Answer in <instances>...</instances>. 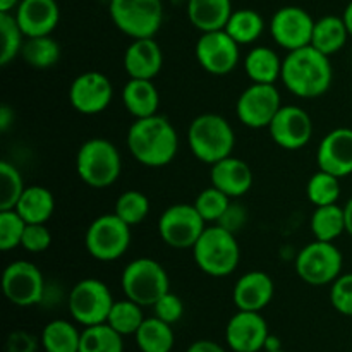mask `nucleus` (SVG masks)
I'll list each match as a JSON object with an SVG mask.
<instances>
[{
  "label": "nucleus",
  "mask_w": 352,
  "mask_h": 352,
  "mask_svg": "<svg viewBox=\"0 0 352 352\" xmlns=\"http://www.w3.org/2000/svg\"><path fill=\"white\" fill-rule=\"evenodd\" d=\"M122 102L134 119H144L158 113L160 93L151 79H133L124 85Z\"/></svg>",
  "instance_id": "393cba45"
},
{
  "label": "nucleus",
  "mask_w": 352,
  "mask_h": 352,
  "mask_svg": "<svg viewBox=\"0 0 352 352\" xmlns=\"http://www.w3.org/2000/svg\"><path fill=\"white\" fill-rule=\"evenodd\" d=\"M2 291L7 301L19 308L40 305L45 294L43 274L31 261H12L2 274Z\"/></svg>",
  "instance_id": "f8f14e48"
},
{
  "label": "nucleus",
  "mask_w": 352,
  "mask_h": 352,
  "mask_svg": "<svg viewBox=\"0 0 352 352\" xmlns=\"http://www.w3.org/2000/svg\"><path fill=\"white\" fill-rule=\"evenodd\" d=\"M134 340L141 352H172L175 336L170 323L151 316L144 318L138 332L134 333Z\"/></svg>",
  "instance_id": "c85d7f7f"
},
{
  "label": "nucleus",
  "mask_w": 352,
  "mask_h": 352,
  "mask_svg": "<svg viewBox=\"0 0 352 352\" xmlns=\"http://www.w3.org/2000/svg\"><path fill=\"white\" fill-rule=\"evenodd\" d=\"M282 58L270 47H254L244 58V71L251 82L275 85L282 76Z\"/></svg>",
  "instance_id": "a878e982"
},
{
  "label": "nucleus",
  "mask_w": 352,
  "mask_h": 352,
  "mask_svg": "<svg viewBox=\"0 0 352 352\" xmlns=\"http://www.w3.org/2000/svg\"><path fill=\"white\" fill-rule=\"evenodd\" d=\"M296 274L308 285H330L342 275L344 256L333 243L313 241L296 256Z\"/></svg>",
  "instance_id": "1a4fd4ad"
},
{
  "label": "nucleus",
  "mask_w": 352,
  "mask_h": 352,
  "mask_svg": "<svg viewBox=\"0 0 352 352\" xmlns=\"http://www.w3.org/2000/svg\"><path fill=\"white\" fill-rule=\"evenodd\" d=\"M330 302L337 313L352 318V274H342L330 284Z\"/></svg>",
  "instance_id": "79ce46f5"
},
{
  "label": "nucleus",
  "mask_w": 352,
  "mask_h": 352,
  "mask_svg": "<svg viewBox=\"0 0 352 352\" xmlns=\"http://www.w3.org/2000/svg\"><path fill=\"white\" fill-rule=\"evenodd\" d=\"M52 244V234L45 223H28L26 230H24L23 241H21V248L28 253H43L50 248Z\"/></svg>",
  "instance_id": "37998d69"
},
{
  "label": "nucleus",
  "mask_w": 352,
  "mask_h": 352,
  "mask_svg": "<svg viewBox=\"0 0 352 352\" xmlns=\"http://www.w3.org/2000/svg\"><path fill=\"white\" fill-rule=\"evenodd\" d=\"M21 3V0H0V12H10L17 9V6Z\"/></svg>",
  "instance_id": "09e8293b"
},
{
  "label": "nucleus",
  "mask_w": 352,
  "mask_h": 352,
  "mask_svg": "<svg viewBox=\"0 0 352 352\" xmlns=\"http://www.w3.org/2000/svg\"><path fill=\"white\" fill-rule=\"evenodd\" d=\"M188 144L199 162L213 165L232 155L236 134L226 117L219 113H201L189 124Z\"/></svg>",
  "instance_id": "7ed1b4c3"
},
{
  "label": "nucleus",
  "mask_w": 352,
  "mask_h": 352,
  "mask_svg": "<svg viewBox=\"0 0 352 352\" xmlns=\"http://www.w3.org/2000/svg\"><path fill=\"white\" fill-rule=\"evenodd\" d=\"M347 40H349V31L342 16H323L315 21L311 47H315L322 54L332 57L346 47Z\"/></svg>",
  "instance_id": "cd10ccee"
},
{
  "label": "nucleus",
  "mask_w": 352,
  "mask_h": 352,
  "mask_svg": "<svg viewBox=\"0 0 352 352\" xmlns=\"http://www.w3.org/2000/svg\"><path fill=\"white\" fill-rule=\"evenodd\" d=\"M344 212H346V232L352 237V198L346 203Z\"/></svg>",
  "instance_id": "8fccbe9b"
},
{
  "label": "nucleus",
  "mask_w": 352,
  "mask_h": 352,
  "mask_svg": "<svg viewBox=\"0 0 352 352\" xmlns=\"http://www.w3.org/2000/svg\"><path fill=\"white\" fill-rule=\"evenodd\" d=\"M275 144L289 151L305 148L311 141L313 120L305 109L296 105H282L268 126Z\"/></svg>",
  "instance_id": "f3484780"
},
{
  "label": "nucleus",
  "mask_w": 352,
  "mask_h": 352,
  "mask_svg": "<svg viewBox=\"0 0 352 352\" xmlns=\"http://www.w3.org/2000/svg\"><path fill=\"white\" fill-rule=\"evenodd\" d=\"M195 208L198 210V213L201 215V219L205 220L206 223H217L222 215L226 213V210L229 208L230 198L227 195H223L220 189L210 188L203 189L195 199Z\"/></svg>",
  "instance_id": "ea45409f"
},
{
  "label": "nucleus",
  "mask_w": 352,
  "mask_h": 352,
  "mask_svg": "<svg viewBox=\"0 0 352 352\" xmlns=\"http://www.w3.org/2000/svg\"><path fill=\"white\" fill-rule=\"evenodd\" d=\"M186 352H227V351L223 349L219 342H215V340L201 339L192 342L191 346L186 349Z\"/></svg>",
  "instance_id": "49530a36"
},
{
  "label": "nucleus",
  "mask_w": 352,
  "mask_h": 352,
  "mask_svg": "<svg viewBox=\"0 0 352 352\" xmlns=\"http://www.w3.org/2000/svg\"><path fill=\"white\" fill-rule=\"evenodd\" d=\"M164 65L162 48L153 38H138L124 52V69L133 79H153Z\"/></svg>",
  "instance_id": "5701e85b"
},
{
  "label": "nucleus",
  "mask_w": 352,
  "mask_h": 352,
  "mask_svg": "<svg viewBox=\"0 0 352 352\" xmlns=\"http://www.w3.org/2000/svg\"><path fill=\"white\" fill-rule=\"evenodd\" d=\"M120 220L127 223V226H138V223L144 222L150 213V199L146 195L136 189H129L124 191L122 195L117 198L116 210H113Z\"/></svg>",
  "instance_id": "4c0bfd02"
},
{
  "label": "nucleus",
  "mask_w": 352,
  "mask_h": 352,
  "mask_svg": "<svg viewBox=\"0 0 352 352\" xmlns=\"http://www.w3.org/2000/svg\"><path fill=\"white\" fill-rule=\"evenodd\" d=\"M26 226L16 210H0V250L3 253L21 246Z\"/></svg>",
  "instance_id": "a19ab883"
},
{
  "label": "nucleus",
  "mask_w": 352,
  "mask_h": 352,
  "mask_svg": "<svg viewBox=\"0 0 352 352\" xmlns=\"http://www.w3.org/2000/svg\"><path fill=\"white\" fill-rule=\"evenodd\" d=\"M0 34H2V45H0V65H9L16 57H19L24 45V33L17 24L16 17L10 12H0Z\"/></svg>",
  "instance_id": "e433bc0d"
},
{
  "label": "nucleus",
  "mask_w": 352,
  "mask_h": 352,
  "mask_svg": "<svg viewBox=\"0 0 352 352\" xmlns=\"http://www.w3.org/2000/svg\"><path fill=\"white\" fill-rule=\"evenodd\" d=\"M278 349H282L280 340H278L277 337H274L270 333V336H268V339H267V344H265V349L263 351H278Z\"/></svg>",
  "instance_id": "603ef678"
},
{
  "label": "nucleus",
  "mask_w": 352,
  "mask_h": 352,
  "mask_svg": "<svg viewBox=\"0 0 352 352\" xmlns=\"http://www.w3.org/2000/svg\"><path fill=\"white\" fill-rule=\"evenodd\" d=\"M131 244V226L116 213L100 215L89 223L85 236V246L96 261H116L127 253Z\"/></svg>",
  "instance_id": "6e6552de"
},
{
  "label": "nucleus",
  "mask_w": 352,
  "mask_h": 352,
  "mask_svg": "<svg viewBox=\"0 0 352 352\" xmlns=\"http://www.w3.org/2000/svg\"><path fill=\"white\" fill-rule=\"evenodd\" d=\"M21 57L33 69H50L60 58V45L50 34L28 38L21 50Z\"/></svg>",
  "instance_id": "473e14b6"
},
{
  "label": "nucleus",
  "mask_w": 352,
  "mask_h": 352,
  "mask_svg": "<svg viewBox=\"0 0 352 352\" xmlns=\"http://www.w3.org/2000/svg\"><path fill=\"white\" fill-rule=\"evenodd\" d=\"M226 31L239 45H251L265 31V19L254 9H237L227 21Z\"/></svg>",
  "instance_id": "2f4dec72"
},
{
  "label": "nucleus",
  "mask_w": 352,
  "mask_h": 352,
  "mask_svg": "<svg viewBox=\"0 0 352 352\" xmlns=\"http://www.w3.org/2000/svg\"><path fill=\"white\" fill-rule=\"evenodd\" d=\"M241 45L226 30L201 33L196 41V58L203 71L213 76H227L239 64Z\"/></svg>",
  "instance_id": "4468645a"
},
{
  "label": "nucleus",
  "mask_w": 352,
  "mask_h": 352,
  "mask_svg": "<svg viewBox=\"0 0 352 352\" xmlns=\"http://www.w3.org/2000/svg\"><path fill=\"white\" fill-rule=\"evenodd\" d=\"M280 79L298 98H318L332 86L333 69L330 57L311 45L289 52L282 62Z\"/></svg>",
  "instance_id": "f03ea898"
},
{
  "label": "nucleus",
  "mask_w": 352,
  "mask_h": 352,
  "mask_svg": "<svg viewBox=\"0 0 352 352\" xmlns=\"http://www.w3.org/2000/svg\"><path fill=\"white\" fill-rule=\"evenodd\" d=\"M315 19L308 10L298 6L278 9L270 19V34L278 47L287 52L311 45Z\"/></svg>",
  "instance_id": "2eb2a0df"
},
{
  "label": "nucleus",
  "mask_w": 352,
  "mask_h": 352,
  "mask_svg": "<svg viewBox=\"0 0 352 352\" xmlns=\"http://www.w3.org/2000/svg\"><path fill=\"white\" fill-rule=\"evenodd\" d=\"M109 14L117 30L126 36L153 38L164 24L162 0H110Z\"/></svg>",
  "instance_id": "0eeeda50"
},
{
  "label": "nucleus",
  "mask_w": 352,
  "mask_h": 352,
  "mask_svg": "<svg viewBox=\"0 0 352 352\" xmlns=\"http://www.w3.org/2000/svg\"><path fill=\"white\" fill-rule=\"evenodd\" d=\"M309 229L316 241L333 243L346 232V212L337 203L316 206L309 220Z\"/></svg>",
  "instance_id": "c756f323"
},
{
  "label": "nucleus",
  "mask_w": 352,
  "mask_h": 352,
  "mask_svg": "<svg viewBox=\"0 0 352 352\" xmlns=\"http://www.w3.org/2000/svg\"><path fill=\"white\" fill-rule=\"evenodd\" d=\"M306 195L313 206L333 205L340 198V179L325 170H318L309 177Z\"/></svg>",
  "instance_id": "c9c22d12"
},
{
  "label": "nucleus",
  "mask_w": 352,
  "mask_h": 352,
  "mask_svg": "<svg viewBox=\"0 0 352 352\" xmlns=\"http://www.w3.org/2000/svg\"><path fill=\"white\" fill-rule=\"evenodd\" d=\"M320 170L344 179L352 174V129L337 127L323 136L316 150Z\"/></svg>",
  "instance_id": "6ab92c4d"
},
{
  "label": "nucleus",
  "mask_w": 352,
  "mask_h": 352,
  "mask_svg": "<svg viewBox=\"0 0 352 352\" xmlns=\"http://www.w3.org/2000/svg\"><path fill=\"white\" fill-rule=\"evenodd\" d=\"M275 294V284L265 272L251 270L237 278L232 291L234 305L241 311L261 313L272 302Z\"/></svg>",
  "instance_id": "412c9836"
},
{
  "label": "nucleus",
  "mask_w": 352,
  "mask_h": 352,
  "mask_svg": "<svg viewBox=\"0 0 352 352\" xmlns=\"http://www.w3.org/2000/svg\"><path fill=\"white\" fill-rule=\"evenodd\" d=\"M282 109V98L275 85H258L251 82L239 95L236 103V113L241 124L251 129L268 127Z\"/></svg>",
  "instance_id": "ddd939ff"
},
{
  "label": "nucleus",
  "mask_w": 352,
  "mask_h": 352,
  "mask_svg": "<svg viewBox=\"0 0 352 352\" xmlns=\"http://www.w3.org/2000/svg\"><path fill=\"white\" fill-rule=\"evenodd\" d=\"M81 332L67 320H52L41 330V347L45 352H79Z\"/></svg>",
  "instance_id": "7c9ffc66"
},
{
  "label": "nucleus",
  "mask_w": 352,
  "mask_h": 352,
  "mask_svg": "<svg viewBox=\"0 0 352 352\" xmlns=\"http://www.w3.org/2000/svg\"><path fill=\"white\" fill-rule=\"evenodd\" d=\"M26 186L23 175L10 162H0V210H14Z\"/></svg>",
  "instance_id": "58836bf2"
},
{
  "label": "nucleus",
  "mask_w": 352,
  "mask_h": 352,
  "mask_svg": "<svg viewBox=\"0 0 352 352\" xmlns=\"http://www.w3.org/2000/svg\"><path fill=\"white\" fill-rule=\"evenodd\" d=\"M263 352H285L284 349H278V351H263Z\"/></svg>",
  "instance_id": "864d4df0"
},
{
  "label": "nucleus",
  "mask_w": 352,
  "mask_h": 352,
  "mask_svg": "<svg viewBox=\"0 0 352 352\" xmlns=\"http://www.w3.org/2000/svg\"><path fill=\"white\" fill-rule=\"evenodd\" d=\"M342 19H344V23H346L347 31H349V36L352 38V0L349 3H347L346 9H344Z\"/></svg>",
  "instance_id": "3c124183"
},
{
  "label": "nucleus",
  "mask_w": 352,
  "mask_h": 352,
  "mask_svg": "<svg viewBox=\"0 0 352 352\" xmlns=\"http://www.w3.org/2000/svg\"><path fill=\"white\" fill-rule=\"evenodd\" d=\"M248 222V210L243 205H237V203H230L229 208L226 210V213L222 215V219L217 222V226L223 227L229 232L236 234L246 226Z\"/></svg>",
  "instance_id": "a18cd8bd"
},
{
  "label": "nucleus",
  "mask_w": 352,
  "mask_h": 352,
  "mask_svg": "<svg viewBox=\"0 0 352 352\" xmlns=\"http://www.w3.org/2000/svg\"><path fill=\"white\" fill-rule=\"evenodd\" d=\"M12 122H14L12 109H10L9 105H2V109H0V131H2V133H7V129L12 126Z\"/></svg>",
  "instance_id": "de8ad7c7"
},
{
  "label": "nucleus",
  "mask_w": 352,
  "mask_h": 352,
  "mask_svg": "<svg viewBox=\"0 0 352 352\" xmlns=\"http://www.w3.org/2000/svg\"><path fill=\"white\" fill-rule=\"evenodd\" d=\"M205 229L206 222L192 203L168 206L158 219L160 239L174 250H192Z\"/></svg>",
  "instance_id": "9b49d317"
},
{
  "label": "nucleus",
  "mask_w": 352,
  "mask_h": 352,
  "mask_svg": "<svg viewBox=\"0 0 352 352\" xmlns=\"http://www.w3.org/2000/svg\"><path fill=\"white\" fill-rule=\"evenodd\" d=\"M270 330L258 311H241L230 316L226 327V342L232 352H263Z\"/></svg>",
  "instance_id": "a211bd4d"
},
{
  "label": "nucleus",
  "mask_w": 352,
  "mask_h": 352,
  "mask_svg": "<svg viewBox=\"0 0 352 352\" xmlns=\"http://www.w3.org/2000/svg\"><path fill=\"white\" fill-rule=\"evenodd\" d=\"M12 14L26 38L48 36L60 21L57 0H21Z\"/></svg>",
  "instance_id": "aec40b11"
},
{
  "label": "nucleus",
  "mask_w": 352,
  "mask_h": 352,
  "mask_svg": "<svg viewBox=\"0 0 352 352\" xmlns=\"http://www.w3.org/2000/svg\"><path fill=\"white\" fill-rule=\"evenodd\" d=\"M14 210L26 223H47L54 215L55 198L43 186H28Z\"/></svg>",
  "instance_id": "bb28decb"
},
{
  "label": "nucleus",
  "mask_w": 352,
  "mask_h": 352,
  "mask_svg": "<svg viewBox=\"0 0 352 352\" xmlns=\"http://www.w3.org/2000/svg\"><path fill=\"white\" fill-rule=\"evenodd\" d=\"M113 299L109 285L98 278H82L69 292L67 306L78 325L93 327L107 323Z\"/></svg>",
  "instance_id": "9d476101"
},
{
  "label": "nucleus",
  "mask_w": 352,
  "mask_h": 352,
  "mask_svg": "<svg viewBox=\"0 0 352 352\" xmlns=\"http://www.w3.org/2000/svg\"><path fill=\"white\" fill-rule=\"evenodd\" d=\"M113 86L105 74L88 71L74 78L69 88V102L82 116H96L112 103Z\"/></svg>",
  "instance_id": "dca6fc26"
},
{
  "label": "nucleus",
  "mask_w": 352,
  "mask_h": 352,
  "mask_svg": "<svg viewBox=\"0 0 352 352\" xmlns=\"http://www.w3.org/2000/svg\"><path fill=\"white\" fill-rule=\"evenodd\" d=\"M127 148L134 160L144 167H165L177 155V131L167 117L158 113L136 119L127 131Z\"/></svg>",
  "instance_id": "f257e3e1"
},
{
  "label": "nucleus",
  "mask_w": 352,
  "mask_h": 352,
  "mask_svg": "<svg viewBox=\"0 0 352 352\" xmlns=\"http://www.w3.org/2000/svg\"><path fill=\"white\" fill-rule=\"evenodd\" d=\"M124 296L140 306L153 308L155 302L170 291L167 270L151 258H138L126 265L120 277Z\"/></svg>",
  "instance_id": "423d86ee"
},
{
  "label": "nucleus",
  "mask_w": 352,
  "mask_h": 352,
  "mask_svg": "<svg viewBox=\"0 0 352 352\" xmlns=\"http://www.w3.org/2000/svg\"><path fill=\"white\" fill-rule=\"evenodd\" d=\"M79 352H124V337L109 323L85 327Z\"/></svg>",
  "instance_id": "72a5a7b5"
},
{
  "label": "nucleus",
  "mask_w": 352,
  "mask_h": 352,
  "mask_svg": "<svg viewBox=\"0 0 352 352\" xmlns=\"http://www.w3.org/2000/svg\"><path fill=\"white\" fill-rule=\"evenodd\" d=\"M143 322V306H140L138 302L131 301L127 298L122 299V301L113 302L112 309L109 313V318H107V323L122 337L134 336Z\"/></svg>",
  "instance_id": "f704fd0d"
},
{
  "label": "nucleus",
  "mask_w": 352,
  "mask_h": 352,
  "mask_svg": "<svg viewBox=\"0 0 352 352\" xmlns=\"http://www.w3.org/2000/svg\"><path fill=\"white\" fill-rule=\"evenodd\" d=\"M232 12V0H188L186 6L189 23L201 33L226 30Z\"/></svg>",
  "instance_id": "b1692460"
},
{
  "label": "nucleus",
  "mask_w": 352,
  "mask_h": 352,
  "mask_svg": "<svg viewBox=\"0 0 352 352\" xmlns=\"http://www.w3.org/2000/svg\"><path fill=\"white\" fill-rule=\"evenodd\" d=\"M192 258L203 274L215 278L229 277L241 261V248L236 234L217 223L206 227L192 248Z\"/></svg>",
  "instance_id": "20e7f679"
},
{
  "label": "nucleus",
  "mask_w": 352,
  "mask_h": 352,
  "mask_svg": "<svg viewBox=\"0 0 352 352\" xmlns=\"http://www.w3.org/2000/svg\"><path fill=\"white\" fill-rule=\"evenodd\" d=\"M76 172L86 186L105 189L116 184L122 172V158L113 143L93 138L79 146L76 155Z\"/></svg>",
  "instance_id": "39448f33"
},
{
  "label": "nucleus",
  "mask_w": 352,
  "mask_h": 352,
  "mask_svg": "<svg viewBox=\"0 0 352 352\" xmlns=\"http://www.w3.org/2000/svg\"><path fill=\"white\" fill-rule=\"evenodd\" d=\"M210 181L213 188L220 189L230 199H236L250 192L253 186V172L246 162L230 155L212 165Z\"/></svg>",
  "instance_id": "4be33fe9"
},
{
  "label": "nucleus",
  "mask_w": 352,
  "mask_h": 352,
  "mask_svg": "<svg viewBox=\"0 0 352 352\" xmlns=\"http://www.w3.org/2000/svg\"><path fill=\"white\" fill-rule=\"evenodd\" d=\"M153 311L157 318L174 325V323H177L179 320L182 318V315H184V305H182V299L179 298L177 294L168 291L167 294H164L157 302H155Z\"/></svg>",
  "instance_id": "c03bdc74"
}]
</instances>
